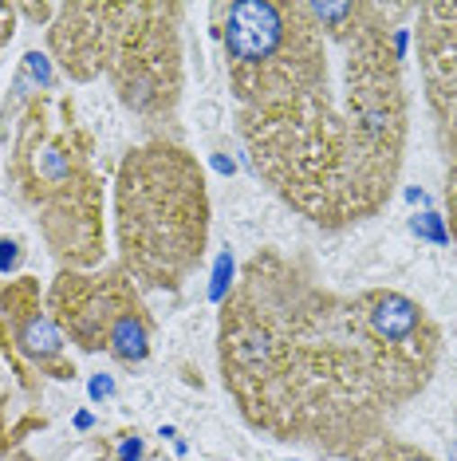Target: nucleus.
<instances>
[{
	"instance_id": "nucleus-2",
	"label": "nucleus",
	"mask_w": 457,
	"mask_h": 461,
	"mask_svg": "<svg viewBox=\"0 0 457 461\" xmlns=\"http://www.w3.org/2000/svg\"><path fill=\"white\" fill-rule=\"evenodd\" d=\"M438 328L402 292L336 296L284 257L245 268L221 316V371L241 414L280 442L363 454L438 366Z\"/></svg>"
},
{
	"instance_id": "nucleus-11",
	"label": "nucleus",
	"mask_w": 457,
	"mask_h": 461,
	"mask_svg": "<svg viewBox=\"0 0 457 461\" xmlns=\"http://www.w3.org/2000/svg\"><path fill=\"white\" fill-rule=\"evenodd\" d=\"M16 260H20V253H16V245L13 240H0V268H16Z\"/></svg>"
},
{
	"instance_id": "nucleus-6",
	"label": "nucleus",
	"mask_w": 457,
	"mask_h": 461,
	"mask_svg": "<svg viewBox=\"0 0 457 461\" xmlns=\"http://www.w3.org/2000/svg\"><path fill=\"white\" fill-rule=\"evenodd\" d=\"M51 308L79 348L111 351L122 363L147 359L150 331L127 272H99V276L64 272L51 288Z\"/></svg>"
},
{
	"instance_id": "nucleus-12",
	"label": "nucleus",
	"mask_w": 457,
	"mask_h": 461,
	"mask_svg": "<svg viewBox=\"0 0 457 461\" xmlns=\"http://www.w3.org/2000/svg\"><path fill=\"white\" fill-rule=\"evenodd\" d=\"M8 36H13V28H8V24H0V40H8Z\"/></svg>"
},
{
	"instance_id": "nucleus-1",
	"label": "nucleus",
	"mask_w": 457,
	"mask_h": 461,
	"mask_svg": "<svg viewBox=\"0 0 457 461\" xmlns=\"http://www.w3.org/2000/svg\"><path fill=\"white\" fill-rule=\"evenodd\" d=\"M237 127L256 174L308 221L375 217L407 154V91L382 5H221Z\"/></svg>"
},
{
	"instance_id": "nucleus-3",
	"label": "nucleus",
	"mask_w": 457,
	"mask_h": 461,
	"mask_svg": "<svg viewBox=\"0 0 457 461\" xmlns=\"http://www.w3.org/2000/svg\"><path fill=\"white\" fill-rule=\"evenodd\" d=\"M210 233V197L197 162L178 146L130 150L119 174V245L127 276L147 288H182Z\"/></svg>"
},
{
	"instance_id": "nucleus-8",
	"label": "nucleus",
	"mask_w": 457,
	"mask_h": 461,
	"mask_svg": "<svg viewBox=\"0 0 457 461\" xmlns=\"http://www.w3.org/2000/svg\"><path fill=\"white\" fill-rule=\"evenodd\" d=\"M16 343L24 355H32L36 363H56L64 355V339L51 328L48 316L40 312H28V316H16Z\"/></svg>"
},
{
	"instance_id": "nucleus-9",
	"label": "nucleus",
	"mask_w": 457,
	"mask_h": 461,
	"mask_svg": "<svg viewBox=\"0 0 457 461\" xmlns=\"http://www.w3.org/2000/svg\"><path fill=\"white\" fill-rule=\"evenodd\" d=\"M363 461H434V457H426L418 454V449H410V446H394V442H382L375 446Z\"/></svg>"
},
{
	"instance_id": "nucleus-5",
	"label": "nucleus",
	"mask_w": 457,
	"mask_h": 461,
	"mask_svg": "<svg viewBox=\"0 0 457 461\" xmlns=\"http://www.w3.org/2000/svg\"><path fill=\"white\" fill-rule=\"evenodd\" d=\"M16 177L40 209L48 245L76 268L95 265L103 257L99 182L87 170L76 127H51L48 114L36 111L16 150Z\"/></svg>"
},
{
	"instance_id": "nucleus-10",
	"label": "nucleus",
	"mask_w": 457,
	"mask_h": 461,
	"mask_svg": "<svg viewBox=\"0 0 457 461\" xmlns=\"http://www.w3.org/2000/svg\"><path fill=\"white\" fill-rule=\"evenodd\" d=\"M445 205H450V229L457 240V158H450V177H445Z\"/></svg>"
},
{
	"instance_id": "nucleus-7",
	"label": "nucleus",
	"mask_w": 457,
	"mask_h": 461,
	"mask_svg": "<svg viewBox=\"0 0 457 461\" xmlns=\"http://www.w3.org/2000/svg\"><path fill=\"white\" fill-rule=\"evenodd\" d=\"M418 56L445 158H457V0L418 8Z\"/></svg>"
},
{
	"instance_id": "nucleus-4",
	"label": "nucleus",
	"mask_w": 457,
	"mask_h": 461,
	"mask_svg": "<svg viewBox=\"0 0 457 461\" xmlns=\"http://www.w3.org/2000/svg\"><path fill=\"white\" fill-rule=\"evenodd\" d=\"M174 5H64L51 44L67 76L107 71L139 114L170 111L178 99V36Z\"/></svg>"
}]
</instances>
